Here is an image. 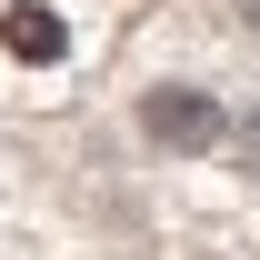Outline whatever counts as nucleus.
I'll return each mask as SVG.
<instances>
[{
  "mask_svg": "<svg viewBox=\"0 0 260 260\" xmlns=\"http://www.w3.org/2000/svg\"><path fill=\"white\" fill-rule=\"evenodd\" d=\"M140 120H150V140H180V150H210V140H220V110L200 90H160Z\"/></svg>",
  "mask_w": 260,
  "mask_h": 260,
  "instance_id": "1",
  "label": "nucleus"
},
{
  "mask_svg": "<svg viewBox=\"0 0 260 260\" xmlns=\"http://www.w3.org/2000/svg\"><path fill=\"white\" fill-rule=\"evenodd\" d=\"M0 40H10V60H60V20L50 10H10Z\"/></svg>",
  "mask_w": 260,
  "mask_h": 260,
  "instance_id": "2",
  "label": "nucleus"
},
{
  "mask_svg": "<svg viewBox=\"0 0 260 260\" xmlns=\"http://www.w3.org/2000/svg\"><path fill=\"white\" fill-rule=\"evenodd\" d=\"M240 20H260V0H240Z\"/></svg>",
  "mask_w": 260,
  "mask_h": 260,
  "instance_id": "3",
  "label": "nucleus"
}]
</instances>
